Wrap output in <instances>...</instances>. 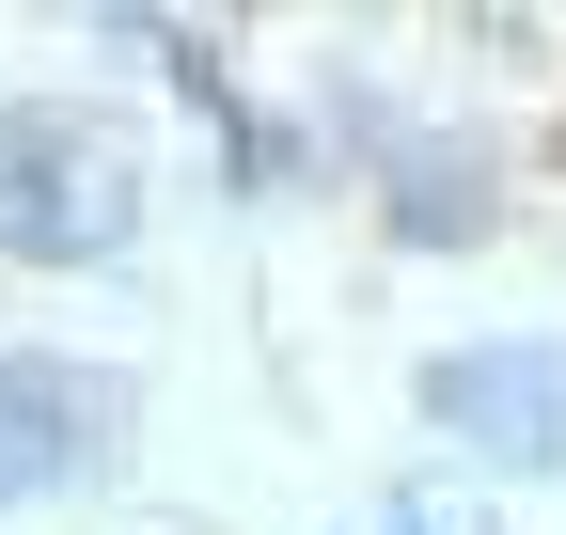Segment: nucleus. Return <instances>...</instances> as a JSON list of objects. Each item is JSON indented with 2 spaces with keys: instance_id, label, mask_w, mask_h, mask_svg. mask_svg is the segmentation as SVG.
<instances>
[{
  "instance_id": "f257e3e1",
  "label": "nucleus",
  "mask_w": 566,
  "mask_h": 535,
  "mask_svg": "<svg viewBox=\"0 0 566 535\" xmlns=\"http://www.w3.org/2000/svg\"><path fill=\"white\" fill-rule=\"evenodd\" d=\"M424 426L472 441L488 473H535V457H566V347H551V331L441 347V363H424Z\"/></svg>"
},
{
  "instance_id": "f03ea898",
  "label": "nucleus",
  "mask_w": 566,
  "mask_h": 535,
  "mask_svg": "<svg viewBox=\"0 0 566 535\" xmlns=\"http://www.w3.org/2000/svg\"><path fill=\"white\" fill-rule=\"evenodd\" d=\"M111 441H126V378L111 363H0V504L95 473Z\"/></svg>"
},
{
  "instance_id": "7ed1b4c3",
  "label": "nucleus",
  "mask_w": 566,
  "mask_h": 535,
  "mask_svg": "<svg viewBox=\"0 0 566 535\" xmlns=\"http://www.w3.org/2000/svg\"><path fill=\"white\" fill-rule=\"evenodd\" d=\"M394 237H488V189H472V158L457 143H394Z\"/></svg>"
},
{
  "instance_id": "20e7f679",
  "label": "nucleus",
  "mask_w": 566,
  "mask_h": 535,
  "mask_svg": "<svg viewBox=\"0 0 566 535\" xmlns=\"http://www.w3.org/2000/svg\"><path fill=\"white\" fill-rule=\"evenodd\" d=\"M378 535H488V520H472V504H394Z\"/></svg>"
}]
</instances>
